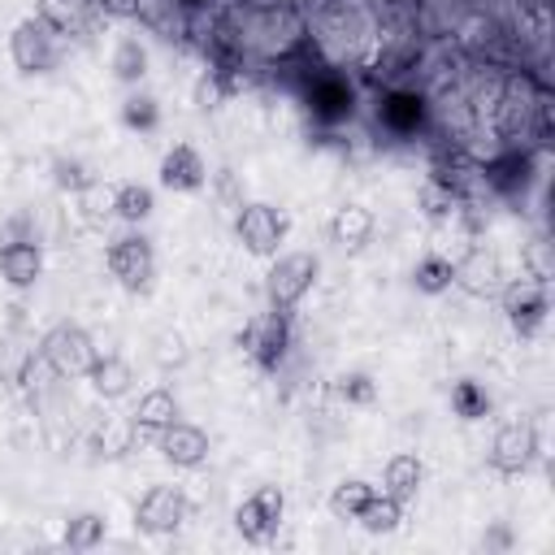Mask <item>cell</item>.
<instances>
[{
	"instance_id": "cell-11",
	"label": "cell",
	"mask_w": 555,
	"mask_h": 555,
	"mask_svg": "<svg viewBox=\"0 0 555 555\" xmlns=\"http://www.w3.org/2000/svg\"><path fill=\"white\" fill-rule=\"evenodd\" d=\"M499 295H503V312L516 325V334H533L542 325V317H546V286L538 278H516V282L499 286Z\"/></svg>"
},
{
	"instance_id": "cell-25",
	"label": "cell",
	"mask_w": 555,
	"mask_h": 555,
	"mask_svg": "<svg viewBox=\"0 0 555 555\" xmlns=\"http://www.w3.org/2000/svg\"><path fill=\"white\" fill-rule=\"evenodd\" d=\"M451 412H455L460 421H481V416L490 412V395H486L473 377H464V382L451 386Z\"/></svg>"
},
{
	"instance_id": "cell-5",
	"label": "cell",
	"mask_w": 555,
	"mask_h": 555,
	"mask_svg": "<svg viewBox=\"0 0 555 555\" xmlns=\"http://www.w3.org/2000/svg\"><path fill=\"white\" fill-rule=\"evenodd\" d=\"M9 56L22 74H48L56 65V30L43 17H22L9 35Z\"/></svg>"
},
{
	"instance_id": "cell-17",
	"label": "cell",
	"mask_w": 555,
	"mask_h": 555,
	"mask_svg": "<svg viewBox=\"0 0 555 555\" xmlns=\"http://www.w3.org/2000/svg\"><path fill=\"white\" fill-rule=\"evenodd\" d=\"M421 481H425V464H421V455H412V451H395V455L386 460V468H382V494H390V499H399V503H408V499L421 490Z\"/></svg>"
},
{
	"instance_id": "cell-15",
	"label": "cell",
	"mask_w": 555,
	"mask_h": 555,
	"mask_svg": "<svg viewBox=\"0 0 555 555\" xmlns=\"http://www.w3.org/2000/svg\"><path fill=\"white\" fill-rule=\"evenodd\" d=\"M82 377L91 382V390H95L100 399H121V395H130V386H134V369H130L126 356H95Z\"/></svg>"
},
{
	"instance_id": "cell-27",
	"label": "cell",
	"mask_w": 555,
	"mask_h": 555,
	"mask_svg": "<svg viewBox=\"0 0 555 555\" xmlns=\"http://www.w3.org/2000/svg\"><path fill=\"white\" fill-rule=\"evenodd\" d=\"M91 4H95V0H39V17H43L56 35H65V30H74V26L87 17Z\"/></svg>"
},
{
	"instance_id": "cell-3",
	"label": "cell",
	"mask_w": 555,
	"mask_h": 555,
	"mask_svg": "<svg viewBox=\"0 0 555 555\" xmlns=\"http://www.w3.org/2000/svg\"><path fill=\"white\" fill-rule=\"evenodd\" d=\"M39 356L52 364V373H56V377H82L100 351H95V343H91V334H87L82 325L61 321V325H52V330L43 334Z\"/></svg>"
},
{
	"instance_id": "cell-14",
	"label": "cell",
	"mask_w": 555,
	"mask_h": 555,
	"mask_svg": "<svg viewBox=\"0 0 555 555\" xmlns=\"http://www.w3.org/2000/svg\"><path fill=\"white\" fill-rule=\"evenodd\" d=\"M39 273H43V251H39V243L13 238V243L0 247V278H4L13 291H30V286L39 282Z\"/></svg>"
},
{
	"instance_id": "cell-24",
	"label": "cell",
	"mask_w": 555,
	"mask_h": 555,
	"mask_svg": "<svg viewBox=\"0 0 555 555\" xmlns=\"http://www.w3.org/2000/svg\"><path fill=\"white\" fill-rule=\"evenodd\" d=\"M412 286L421 291V295H442L447 286H451V260L447 256H421L416 260V269H412Z\"/></svg>"
},
{
	"instance_id": "cell-10",
	"label": "cell",
	"mask_w": 555,
	"mask_h": 555,
	"mask_svg": "<svg viewBox=\"0 0 555 555\" xmlns=\"http://www.w3.org/2000/svg\"><path fill=\"white\" fill-rule=\"evenodd\" d=\"M451 286H464L468 295H499L503 286V260L486 247H468L460 260H451Z\"/></svg>"
},
{
	"instance_id": "cell-6",
	"label": "cell",
	"mask_w": 555,
	"mask_h": 555,
	"mask_svg": "<svg viewBox=\"0 0 555 555\" xmlns=\"http://www.w3.org/2000/svg\"><path fill=\"white\" fill-rule=\"evenodd\" d=\"M234 234H238V243H243L251 256H273L278 243L286 238V217H282L273 204L251 199V204H238V212H234Z\"/></svg>"
},
{
	"instance_id": "cell-35",
	"label": "cell",
	"mask_w": 555,
	"mask_h": 555,
	"mask_svg": "<svg viewBox=\"0 0 555 555\" xmlns=\"http://www.w3.org/2000/svg\"><path fill=\"white\" fill-rule=\"evenodd\" d=\"M512 538H507V529H494L490 538H481V546H507Z\"/></svg>"
},
{
	"instance_id": "cell-20",
	"label": "cell",
	"mask_w": 555,
	"mask_h": 555,
	"mask_svg": "<svg viewBox=\"0 0 555 555\" xmlns=\"http://www.w3.org/2000/svg\"><path fill=\"white\" fill-rule=\"evenodd\" d=\"M152 208H156L152 186H143V182H121V186H113V217H121L126 225L147 221Z\"/></svg>"
},
{
	"instance_id": "cell-18",
	"label": "cell",
	"mask_w": 555,
	"mask_h": 555,
	"mask_svg": "<svg viewBox=\"0 0 555 555\" xmlns=\"http://www.w3.org/2000/svg\"><path fill=\"white\" fill-rule=\"evenodd\" d=\"M373 212L364 204H343L334 217H330V238L343 247V251H360L369 238H373Z\"/></svg>"
},
{
	"instance_id": "cell-8",
	"label": "cell",
	"mask_w": 555,
	"mask_h": 555,
	"mask_svg": "<svg viewBox=\"0 0 555 555\" xmlns=\"http://www.w3.org/2000/svg\"><path fill=\"white\" fill-rule=\"evenodd\" d=\"M286 343H291V321H286L282 308H269V312L251 317L247 330H243V347L260 369H278V360L286 356Z\"/></svg>"
},
{
	"instance_id": "cell-26",
	"label": "cell",
	"mask_w": 555,
	"mask_h": 555,
	"mask_svg": "<svg viewBox=\"0 0 555 555\" xmlns=\"http://www.w3.org/2000/svg\"><path fill=\"white\" fill-rule=\"evenodd\" d=\"M104 533H108V525H104L100 512H78V516L65 525V546H69V551H87V546H100Z\"/></svg>"
},
{
	"instance_id": "cell-7",
	"label": "cell",
	"mask_w": 555,
	"mask_h": 555,
	"mask_svg": "<svg viewBox=\"0 0 555 555\" xmlns=\"http://www.w3.org/2000/svg\"><path fill=\"white\" fill-rule=\"evenodd\" d=\"M490 468L503 473V477H520L533 460H538V429L529 421H507L494 429L490 438V451H486Z\"/></svg>"
},
{
	"instance_id": "cell-23",
	"label": "cell",
	"mask_w": 555,
	"mask_h": 555,
	"mask_svg": "<svg viewBox=\"0 0 555 555\" xmlns=\"http://www.w3.org/2000/svg\"><path fill=\"white\" fill-rule=\"evenodd\" d=\"M373 494H377V490H373L364 477H347V481H338L334 494H330V512H334V520H356L360 507H364Z\"/></svg>"
},
{
	"instance_id": "cell-29",
	"label": "cell",
	"mask_w": 555,
	"mask_h": 555,
	"mask_svg": "<svg viewBox=\"0 0 555 555\" xmlns=\"http://www.w3.org/2000/svg\"><path fill=\"white\" fill-rule=\"evenodd\" d=\"M78 204H82V221L87 225H100L104 217H113V191H104L100 182H91L87 191H78Z\"/></svg>"
},
{
	"instance_id": "cell-32",
	"label": "cell",
	"mask_w": 555,
	"mask_h": 555,
	"mask_svg": "<svg viewBox=\"0 0 555 555\" xmlns=\"http://www.w3.org/2000/svg\"><path fill=\"white\" fill-rule=\"evenodd\" d=\"M221 100H225L221 78H217V74H204V78L195 82V108H204V113H208V108H217Z\"/></svg>"
},
{
	"instance_id": "cell-2",
	"label": "cell",
	"mask_w": 555,
	"mask_h": 555,
	"mask_svg": "<svg viewBox=\"0 0 555 555\" xmlns=\"http://www.w3.org/2000/svg\"><path fill=\"white\" fill-rule=\"evenodd\" d=\"M108 273L117 278L121 291L130 295H147L156 282V251L147 234H121L108 243Z\"/></svg>"
},
{
	"instance_id": "cell-12",
	"label": "cell",
	"mask_w": 555,
	"mask_h": 555,
	"mask_svg": "<svg viewBox=\"0 0 555 555\" xmlns=\"http://www.w3.org/2000/svg\"><path fill=\"white\" fill-rule=\"evenodd\" d=\"M156 173H160V186L165 191H178V195H195L208 182V165H204V156L191 143H173L160 156V169Z\"/></svg>"
},
{
	"instance_id": "cell-34",
	"label": "cell",
	"mask_w": 555,
	"mask_h": 555,
	"mask_svg": "<svg viewBox=\"0 0 555 555\" xmlns=\"http://www.w3.org/2000/svg\"><path fill=\"white\" fill-rule=\"evenodd\" d=\"M104 13H113V17H130V13H139V0H95Z\"/></svg>"
},
{
	"instance_id": "cell-30",
	"label": "cell",
	"mask_w": 555,
	"mask_h": 555,
	"mask_svg": "<svg viewBox=\"0 0 555 555\" xmlns=\"http://www.w3.org/2000/svg\"><path fill=\"white\" fill-rule=\"evenodd\" d=\"M334 390H338V399H347V403H373V399H377V386H373L369 373H343Z\"/></svg>"
},
{
	"instance_id": "cell-13",
	"label": "cell",
	"mask_w": 555,
	"mask_h": 555,
	"mask_svg": "<svg viewBox=\"0 0 555 555\" xmlns=\"http://www.w3.org/2000/svg\"><path fill=\"white\" fill-rule=\"evenodd\" d=\"M156 451L173 464V468H199L208 460V434L191 421H173L156 434Z\"/></svg>"
},
{
	"instance_id": "cell-16",
	"label": "cell",
	"mask_w": 555,
	"mask_h": 555,
	"mask_svg": "<svg viewBox=\"0 0 555 555\" xmlns=\"http://www.w3.org/2000/svg\"><path fill=\"white\" fill-rule=\"evenodd\" d=\"M130 421H134L139 434H160L165 425H173V421H178V399H173V390H169V386L143 390L139 403H134V412H130Z\"/></svg>"
},
{
	"instance_id": "cell-33",
	"label": "cell",
	"mask_w": 555,
	"mask_h": 555,
	"mask_svg": "<svg viewBox=\"0 0 555 555\" xmlns=\"http://www.w3.org/2000/svg\"><path fill=\"white\" fill-rule=\"evenodd\" d=\"M156 360L169 369V364H182L186 360V347H182V334H160L156 338Z\"/></svg>"
},
{
	"instance_id": "cell-19",
	"label": "cell",
	"mask_w": 555,
	"mask_h": 555,
	"mask_svg": "<svg viewBox=\"0 0 555 555\" xmlns=\"http://www.w3.org/2000/svg\"><path fill=\"white\" fill-rule=\"evenodd\" d=\"M356 525H360L364 533H373V538H386V533H395V529L403 525V503L390 499V494H373V499L360 507Z\"/></svg>"
},
{
	"instance_id": "cell-28",
	"label": "cell",
	"mask_w": 555,
	"mask_h": 555,
	"mask_svg": "<svg viewBox=\"0 0 555 555\" xmlns=\"http://www.w3.org/2000/svg\"><path fill=\"white\" fill-rule=\"evenodd\" d=\"M156 121H160V108H156V100L152 95H143V91H130L126 100H121V126L126 130H156Z\"/></svg>"
},
{
	"instance_id": "cell-21",
	"label": "cell",
	"mask_w": 555,
	"mask_h": 555,
	"mask_svg": "<svg viewBox=\"0 0 555 555\" xmlns=\"http://www.w3.org/2000/svg\"><path fill=\"white\" fill-rule=\"evenodd\" d=\"M113 78L121 87H139L147 78V48L134 35L117 39V48H113Z\"/></svg>"
},
{
	"instance_id": "cell-22",
	"label": "cell",
	"mask_w": 555,
	"mask_h": 555,
	"mask_svg": "<svg viewBox=\"0 0 555 555\" xmlns=\"http://www.w3.org/2000/svg\"><path fill=\"white\" fill-rule=\"evenodd\" d=\"M416 204H421V212L425 217H434V221H442V217H455L460 212V191L451 186V178H425L421 182V191H416Z\"/></svg>"
},
{
	"instance_id": "cell-9",
	"label": "cell",
	"mask_w": 555,
	"mask_h": 555,
	"mask_svg": "<svg viewBox=\"0 0 555 555\" xmlns=\"http://www.w3.org/2000/svg\"><path fill=\"white\" fill-rule=\"evenodd\" d=\"M182 520H186V494L178 486H147V494L134 507V525L152 538L173 533Z\"/></svg>"
},
{
	"instance_id": "cell-4",
	"label": "cell",
	"mask_w": 555,
	"mask_h": 555,
	"mask_svg": "<svg viewBox=\"0 0 555 555\" xmlns=\"http://www.w3.org/2000/svg\"><path fill=\"white\" fill-rule=\"evenodd\" d=\"M282 516H286V494H282L278 486H256V490L234 507V529H238L243 542L260 546V542L278 538Z\"/></svg>"
},
{
	"instance_id": "cell-31",
	"label": "cell",
	"mask_w": 555,
	"mask_h": 555,
	"mask_svg": "<svg viewBox=\"0 0 555 555\" xmlns=\"http://www.w3.org/2000/svg\"><path fill=\"white\" fill-rule=\"evenodd\" d=\"M52 169H56V186H61V191H69V195H78V191H87V186L95 182V178L87 173V165H82V160H56Z\"/></svg>"
},
{
	"instance_id": "cell-1",
	"label": "cell",
	"mask_w": 555,
	"mask_h": 555,
	"mask_svg": "<svg viewBox=\"0 0 555 555\" xmlns=\"http://www.w3.org/2000/svg\"><path fill=\"white\" fill-rule=\"evenodd\" d=\"M317 273H321V256H317V251H286V256H278V260L269 264V273H264V295H269V304L282 308V312H291V308L312 291Z\"/></svg>"
}]
</instances>
